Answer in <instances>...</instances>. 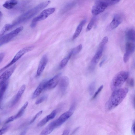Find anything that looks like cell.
<instances>
[{
    "label": "cell",
    "mask_w": 135,
    "mask_h": 135,
    "mask_svg": "<svg viewBox=\"0 0 135 135\" xmlns=\"http://www.w3.org/2000/svg\"><path fill=\"white\" fill-rule=\"evenodd\" d=\"M128 92V89L126 88L119 89L114 91L105 104L106 110H110L118 105L125 98Z\"/></svg>",
    "instance_id": "obj_1"
},
{
    "label": "cell",
    "mask_w": 135,
    "mask_h": 135,
    "mask_svg": "<svg viewBox=\"0 0 135 135\" xmlns=\"http://www.w3.org/2000/svg\"><path fill=\"white\" fill-rule=\"evenodd\" d=\"M50 3V1H47L42 3L23 14L13 21L11 24L13 27L30 19L47 7Z\"/></svg>",
    "instance_id": "obj_2"
},
{
    "label": "cell",
    "mask_w": 135,
    "mask_h": 135,
    "mask_svg": "<svg viewBox=\"0 0 135 135\" xmlns=\"http://www.w3.org/2000/svg\"><path fill=\"white\" fill-rule=\"evenodd\" d=\"M129 74L128 72L122 71L118 73L113 78L111 83V87L114 91L119 88L127 79Z\"/></svg>",
    "instance_id": "obj_3"
},
{
    "label": "cell",
    "mask_w": 135,
    "mask_h": 135,
    "mask_svg": "<svg viewBox=\"0 0 135 135\" xmlns=\"http://www.w3.org/2000/svg\"><path fill=\"white\" fill-rule=\"evenodd\" d=\"M34 48V46H31L24 48L21 49L17 53L11 61L7 65L1 70V71H0L1 72L13 64L25 54L32 51Z\"/></svg>",
    "instance_id": "obj_4"
},
{
    "label": "cell",
    "mask_w": 135,
    "mask_h": 135,
    "mask_svg": "<svg viewBox=\"0 0 135 135\" xmlns=\"http://www.w3.org/2000/svg\"><path fill=\"white\" fill-rule=\"evenodd\" d=\"M24 27L21 26L9 33L4 35L0 38V46L7 43L13 39L23 30Z\"/></svg>",
    "instance_id": "obj_5"
},
{
    "label": "cell",
    "mask_w": 135,
    "mask_h": 135,
    "mask_svg": "<svg viewBox=\"0 0 135 135\" xmlns=\"http://www.w3.org/2000/svg\"><path fill=\"white\" fill-rule=\"evenodd\" d=\"M112 3L100 1L97 2L92 8V14L96 16L103 13L108 6Z\"/></svg>",
    "instance_id": "obj_6"
},
{
    "label": "cell",
    "mask_w": 135,
    "mask_h": 135,
    "mask_svg": "<svg viewBox=\"0 0 135 135\" xmlns=\"http://www.w3.org/2000/svg\"><path fill=\"white\" fill-rule=\"evenodd\" d=\"M74 108V105L73 104L69 111L62 114L55 121L56 128L61 125L72 116Z\"/></svg>",
    "instance_id": "obj_7"
},
{
    "label": "cell",
    "mask_w": 135,
    "mask_h": 135,
    "mask_svg": "<svg viewBox=\"0 0 135 135\" xmlns=\"http://www.w3.org/2000/svg\"><path fill=\"white\" fill-rule=\"evenodd\" d=\"M135 50V43L128 41L126 44L125 52L123 57L124 62H127Z\"/></svg>",
    "instance_id": "obj_8"
},
{
    "label": "cell",
    "mask_w": 135,
    "mask_h": 135,
    "mask_svg": "<svg viewBox=\"0 0 135 135\" xmlns=\"http://www.w3.org/2000/svg\"><path fill=\"white\" fill-rule=\"evenodd\" d=\"M55 8H50L43 11L38 16L34 18L32 22L37 23V22L44 20L47 18L49 16L55 12Z\"/></svg>",
    "instance_id": "obj_9"
},
{
    "label": "cell",
    "mask_w": 135,
    "mask_h": 135,
    "mask_svg": "<svg viewBox=\"0 0 135 135\" xmlns=\"http://www.w3.org/2000/svg\"><path fill=\"white\" fill-rule=\"evenodd\" d=\"M61 74H59L49 80H47L45 86V90H50L54 88L58 84Z\"/></svg>",
    "instance_id": "obj_10"
},
{
    "label": "cell",
    "mask_w": 135,
    "mask_h": 135,
    "mask_svg": "<svg viewBox=\"0 0 135 135\" xmlns=\"http://www.w3.org/2000/svg\"><path fill=\"white\" fill-rule=\"evenodd\" d=\"M123 20V17L121 15L119 14L115 15L109 26V30H112L116 28L121 23Z\"/></svg>",
    "instance_id": "obj_11"
},
{
    "label": "cell",
    "mask_w": 135,
    "mask_h": 135,
    "mask_svg": "<svg viewBox=\"0 0 135 135\" xmlns=\"http://www.w3.org/2000/svg\"><path fill=\"white\" fill-rule=\"evenodd\" d=\"M103 50V49H98L96 54L92 60L90 67L91 69H93L99 62L102 55Z\"/></svg>",
    "instance_id": "obj_12"
},
{
    "label": "cell",
    "mask_w": 135,
    "mask_h": 135,
    "mask_svg": "<svg viewBox=\"0 0 135 135\" xmlns=\"http://www.w3.org/2000/svg\"><path fill=\"white\" fill-rule=\"evenodd\" d=\"M48 61L47 56L44 55L40 60L37 71V76H39L41 75L45 69Z\"/></svg>",
    "instance_id": "obj_13"
},
{
    "label": "cell",
    "mask_w": 135,
    "mask_h": 135,
    "mask_svg": "<svg viewBox=\"0 0 135 135\" xmlns=\"http://www.w3.org/2000/svg\"><path fill=\"white\" fill-rule=\"evenodd\" d=\"M16 67L14 65L5 71L0 76V82L8 80L12 75Z\"/></svg>",
    "instance_id": "obj_14"
},
{
    "label": "cell",
    "mask_w": 135,
    "mask_h": 135,
    "mask_svg": "<svg viewBox=\"0 0 135 135\" xmlns=\"http://www.w3.org/2000/svg\"><path fill=\"white\" fill-rule=\"evenodd\" d=\"M69 83V80L67 77L63 76L61 79L60 84L59 87L62 93H64L67 89Z\"/></svg>",
    "instance_id": "obj_15"
},
{
    "label": "cell",
    "mask_w": 135,
    "mask_h": 135,
    "mask_svg": "<svg viewBox=\"0 0 135 135\" xmlns=\"http://www.w3.org/2000/svg\"><path fill=\"white\" fill-rule=\"evenodd\" d=\"M56 128L55 121L50 123L42 132L40 134L47 135L50 133Z\"/></svg>",
    "instance_id": "obj_16"
},
{
    "label": "cell",
    "mask_w": 135,
    "mask_h": 135,
    "mask_svg": "<svg viewBox=\"0 0 135 135\" xmlns=\"http://www.w3.org/2000/svg\"><path fill=\"white\" fill-rule=\"evenodd\" d=\"M47 80H44L42 82L35 90L32 97L34 99L42 93L43 91L45 90V86Z\"/></svg>",
    "instance_id": "obj_17"
},
{
    "label": "cell",
    "mask_w": 135,
    "mask_h": 135,
    "mask_svg": "<svg viewBox=\"0 0 135 135\" xmlns=\"http://www.w3.org/2000/svg\"><path fill=\"white\" fill-rule=\"evenodd\" d=\"M26 88L25 85H23L20 89L12 103V105L15 104L19 101Z\"/></svg>",
    "instance_id": "obj_18"
},
{
    "label": "cell",
    "mask_w": 135,
    "mask_h": 135,
    "mask_svg": "<svg viewBox=\"0 0 135 135\" xmlns=\"http://www.w3.org/2000/svg\"><path fill=\"white\" fill-rule=\"evenodd\" d=\"M86 20L82 21L79 24L76 29L72 38V40H73L76 38L79 35L81 32L83 26L86 24Z\"/></svg>",
    "instance_id": "obj_19"
},
{
    "label": "cell",
    "mask_w": 135,
    "mask_h": 135,
    "mask_svg": "<svg viewBox=\"0 0 135 135\" xmlns=\"http://www.w3.org/2000/svg\"><path fill=\"white\" fill-rule=\"evenodd\" d=\"M125 36L128 41L135 43V30L130 29L127 31Z\"/></svg>",
    "instance_id": "obj_20"
},
{
    "label": "cell",
    "mask_w": 135,
    "mask_h": 135,
    "mask_svg": "<svg viewBox=\"0 0 135 135\" xmlns=\"http://www.w3.org/2000/svg\"><path fill=\"white\" fill-rule=\"evenodd\" d=\"M8 80L0 82V95H1V101L2 99L4 94L8 86Z\"/></svg>",
    "instance_id": "obj_21"
},
{
    "label": "cell",
    "mask_w": 135,
    "mask_h": 135,
    "mask_svg": "<svg viewBox=\"0 0 135 135\" xmlns=\"http://www.w3.org/2000/svg\"><path fill=\"white\" fill-rule=\"evenodd\" d=\"M18 3L17 0H8L3 5V7L8 9L14 8Z\"/></svg>",
    "instance_id": "obj_22"
},
{
    "label": "cell",
    "mask_w": 135,
    "mask_h": 135,
    "mask_svg": "<svg viewBox=\"0 0 135 135\" xmlns=\"http://www.w3.org/2000/svg\"><path fill=\"white\" fill-rule=\"evenodd\" d=\"M29 3L28 2H24L22 3L19 5L13 10L12 13H19L23 11L28 6Z\"/></svg>",
    "instance_id": "obj_23"
},
{
    "label": "cell",
    "mask_w": 135,
    "mask_h": 135,
    "mask_svg": "<svg viewBox=\"0 0 135 135\" xmlns=\"http://www.w3.org/2000/svg\"><path fill=\"white\" fill-rule=\"evenodd\" d=\"M83 46L81 44L78 45L76 47L73 48L69 54L72 57L75 55L79 53L82 49Z\"/></svg>",
    "instance_id": "obj_24"
},
{
    "label": "cell",
    "mask_w": 135,
    "mask_h": 135,
    "mask_svg": "<svg viewBox=\"0 0 135 135\" xmlns=\"http://www.w3.org/2000/svg\"><path fill=\"white\" fill-rule=\"evenodd\" d=\"M28 102H26L23 106L21 108L18 113L15 115L16 119L20 118L24 114L25 109L28 106Z\"/></svg>",
    "instance_id": "obj_25"
},
{
    "label": "cell",
    "mask_w": 135,
    "mask_h": 135,
    "mask_svg": "<svg viewBox=\"0 0 135 135\" xmlns=\"http://www.w3.org/2000/svg\"><path fill=\"white\" fill-rule=\"evenodd\" d=\"M12 28L13 27L11 24H7L5 25L1 31L0 37H1L4 36L6 32Z\"/></svg>",
    "instance_id": "obj_26"
},
{
    "label": "cell",
    "mask_w": 135,
    "mask_h": 135,
    "mask_svg": "<svg viewBox=\"0 0 135 135\" xmlns=\"http://www.w3.org/2000/svg\"><path fill=\"white\" fill-rule=\"evenodd\" d=\"M71 57V56L68 55L67 57L65 58L61 61L59 66L60 69H61L63 68L66 66Z\"/></svg>",
    "instance_id": "obj_27"
},
{
    "label": "cell",
    "mask_w": 135,
    "mask_h": 135,
    "mask_svg": "<svg viewBox=\"0 0 135 135\" xmlns=\"http://www.w3.org/2000/svg\"><path fill=\"white\" fill-rule=\"evenodd\" d=\"M96 17H93L91 19L87 27L86 31H89L92 29L96 22Z\"/></svg>",
    "instance_id": "obj_28"
},
{
    "label": "cell",
    "mask_w": 135,
    "mask_h": 135,
    "mask_svg": "<svg viewBox=\"0 0 135 135\" xmlns=\"http://www.w3.org/2000/svg\"><path fill=\"white\" fill-rule=\"evenodd\" d=\"M51 120L48 115L42 120L37 125L39 127H42L45 125L50 120Z\"/></svg>",
    "instance_id": "obj_29"
},
{
    "label": "cell",
    "mask_w": 135,
    "mask_h": 135,
    "mask_svg": "<svg viewBox=\"0 0 135 135\" xmlns=\"http://www.w3.org/2000/svg\"><path fill=\"white\" fill-rule=\"evenodd\" d=\"M108 37H104L100 43L98 48L104 49L105 45L108 41Z\"/></svg>",
    "instance_id": "obj_30"
},
{
    "label": "cell",
    "mask_w": 135,
    "mask_h": 135,
    "mask_svg": "<svg viewBox=\"0 0 135 135\" xmlns=\"http://www.w3.org/2000/svg\"><path fill=\"white\" fill-rule=\"evenodd\" d=\"M96 86L95 82H92L90 85L89 90L90 95H92L95 92Z\"/></svg>",
    "instance_id": "obj_31"
},
{
    "label": "cell",
    "mask_w": 135,
    "mask_h": 135,
    "mask_svg": "<svg viewBox=\"0 0 135 135\" xmlns=\"http://www.w3.org/2000/svg\"><path fill=\"white\" fill-rule=\"evenodd\" d=\"M10 127L9 125H7L4 126L0 131V135L3 134L8 130Z\"/></svg>",
    "instance_id": "obj_32"
},
{
    "label": "cell",
    "mask_w": 135,
    "mask_h": 135,
    "mask_svg": "<svg viewBox=\"0 0 135 135\" xmlns=\"http://www.w3.org/2000/svg\"><path fill=\"white\" fill-rule=\"evenodd\" d=\"M103 86L102 85L97 90L96 92H95V94L93 95L92 98V99H94L96 97L100 92L103 89Z\"/></svg>",
    "instance_id": "obj_33"
},
{
    "label": "cell",
    "mask_w": 135,
    "mask_h": 135,
    "mask_svg": "<svg viewBox=\"0 0 135 135\" xmlns=\"http://www.w3.org/2000/svg\"><path fill=\"white\" fill-rule=\"evenodd\" d=\"M46 96H43L38 99L36 102V104H38L43 102L46 99Z\"/></svg>",
    "instance_id": "obj_34"
},
{
    "label": "cell",
    "mask_w": 135,
    "mask_h": 135,
    "mask_svg": "<svg viewBox=\"0 0 135 135\" xmlns=\"http://www.w3.org/2000/svg\"><path fill=\"white\" fill-rule=\"evenodd\" d=\"M43 111H41L37 113L35 116V117L30 122V124L33 123L36 120V119L40 116L42 113Z\"/></svg>",
    "instance_id": "obj_35"
},
{
    "label": "cell",
    "mask_w": 135,
    "mask_h": 135,
    "mask_svg": "<svg viewBox=\"0 0 135 135\" xmlns=\"http://www.w3.org/2000/svg\"><path fill=\"white\" fill-rule=\"evenodd\" d=\"M128 85L131 87H133L134 85V80L132 78L129 79L127 82Z\"/></svg>",
    "instance_id": "obj_36"
},
{
    "label": "cell",
    "mask_w": 135,
    "mask_h": 135,
    "mask_svg": "<svg viewBox=\"0 0 135 135\" xmlns=\"http://www.w3.org/2000/svg\"><path fill=\"white\" fill-rule=\"evenodd\" d=\"M16 119L15 115L12 116L9 118L5 122V124H7L10 122L14 121Z\"/></svg>",
    "instance_id": "obj_37"
},
{
    "label": "cell",
    "mask_w": 135,
    "mask_h": 135,
    "mask_svg": "<svg viewBox=\"0 0 135 135\" xmlns=\"http://www.w3.org/2000/svg\"><path fill=\"white\" fill-rule=\"evenodd\" d=\"M5 56V54L2 53L0 54V62L1 63Z\"/></svg>",
    "instance_id": "obj_38"
},
{
    "label": "cell",
    "mask_w": 135,
    "mask_h": 135,
    "mask_svg": "<svg viewBox=\"0 0 135 135\" xmlns=\"http://www.w3.org/2000/svg\"><path fill=\"white\" fill-rule=\"evenodd\" d=\"M132 131L133 134H135V122L133 124L132 128Z\"/></svg>",
    "instance_id": "obj_39"
},
{
    "label": "cell",
    "mask_w": 135,
    "mask_h": 135,
    "mask_svg": "<svg viewBox=\"0 0 135 135\" xmlns=\"http://www.w3.org/2000/svg\"><path fill=\"white\" fill-rule=\"evenodd\" d=\"M69 132V130H66L64 131L63 132V135H68Z\"/></svg>",
    "instance_id": "obj_40"
},
{
    "label": "cell",
    "mask_w": 135,
    "mask_h": 135,
    "mask_svg": "<svg viewBox=\"0 0 135 135\" xmlns=\"http://www.w3.org/2000/svg\"><path fill=\"white\" fill-rule=\"evenodd\" d=\"M37 23L35 22H32L31 25V26L32 28H34L36 26Z\"/></svg>",
    "instance_id": "obj_41"
},
{
    "label": "cell",
    "mask_w": 135,
    "mask_h": 135,
    "mask_svg": "<svg viewBox=\"0 0 135 135\" xmlns=\"http://www.w3.org/2000/svg\"><path fill=\"white\" fill-rule=\"evenodd\" d=\"M105 1H110L114 2V3H116L119 2L120 0H105Z\"/></svg>",
    "instance_id": "obj_42"
},
{
    "label": "cell",
    "mask_w": 135,
    "mask_h": 135,
    "mask_svg": "<svg viewBox=\"0 0 135 135\" xmlns=\"http://www.w3.org/2000/svg\"><path fill=\"white\" fill-rule=\"evenodd\" d=\"M105 61V59H104L99 64L100 67H101L102 66L104 62Z\"/></svg>",
    "instance_id": "obj_43"
},
{
    "label": "cell",
    "mask_w": 135,
    "mask_h": 135,
    "mask_svg": "<svg viewBox=\"0 0 135 135\" xmlns=\"http://www.w3.org/2000/svg\"><path fill=\"white\" fill-rule=\"evenodd\" d=\"M79 127H77V128H75L74 130V131L72 133H75V132L78 129Z\"/></svg>",
    "instance_id": "obj_44"
},
{
    "label": "cell",
    "mask_w": 135,
    "mask_h": 135,
    "mask_svg": "<svg viewBox=\"0 0 135 135\" xmlns=\"http://www.w3.org/2000/svg\"><path fill=\"white\" fill-rule=\"evenodd\" d=\"M134 106L135 109V95L134 96L133 100Z\"/></svg>",
    "instance_id": "obj_45"
},
{
    "label": "cell",
    "mask_w": 135,
    "mask_h": 135,
    "mask_svg": "<svg viewBox=\"0 0 135 135\" xmlns=\"http://www.w3.org/2000/svg\"><path fill=\"white\" fill-rule=\"evenodd\" d=\"M3 16V14L2 12L1 11V14H0V18H1V19L2 17Z\"/></svg>",
    "instance_id": "obj_46"
}]
</instances>
